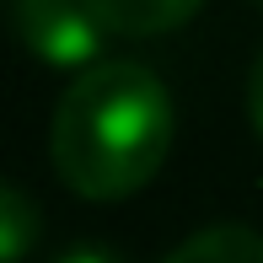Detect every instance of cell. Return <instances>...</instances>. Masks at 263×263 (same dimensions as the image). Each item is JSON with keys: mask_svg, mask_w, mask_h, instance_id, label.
Here are the masks:
<instances>
[{"mask_svg": "<svg viewBox=\"0 0 263 263\" xmlns=\"http://www.w3.org/2000/svg\"><path fill=\"white\" fill-rule=\"evenodd\" d=\"M54 263H124L113 253V247H97V242H86V247H70L65 258H54Z\"/></svg>", "mask_w": 263, "mask_h": 263, "instance_id": "cell-7", "label": "cell"}, {"mask_svg": "<svg viewBox=\"0 0 263 263\" xmlns=\"http://www.w3.org/2000/svg\"><path fill=\"white\" fill-rule=\"evenodd\" d=\"M11 11H16V32L27 54L43 65H91L107 38L91 0H16Z\"/></svg>", "mask_w": 263, "mask_h": 263, "instance_id": "cell-2", "label": "cell"}, {"mask_svg": "<svg viewBox=\"0 0 263 263\" xmlns=\"http://www.w3.org/2000/svg\"><path fill=\"white\" fill-rule=\"evenodd\" d=\"M32 242H38V210H32V199L16 183H6L0 188V258L22 263Z\"/></svg>", "mask_w": 263, "mask_h": 263, "instance_id": "cell-5", "label": "cell"}, {"mask_svg": "<svg viewBox=\"0 0 263 263\" xmlns=\"http://www.w3.org/2000/svg\"><path fill=\"white\" fill-rule=\"evenodd\" d=\"M172 97L135 59L86 65L54 107L49 156L70 194L113 204L161 172L172 151Z\"/></svg>", "mask_w": 263, "mask_h": 263, "instance_id": "cell-1", "label": "cell"}, {"mask_svg": "<svg viewBox=\"0 0 263 263\" xmlns=\"http://www.w3.org/2000/svg\"><path fill=\"white\" fill-rule=\"evenodd\" d=\"M247 124L263 140V54L253 59V76H247Z\"/></svg>", "mask_w": 263, "mask_h": 263, "instance_id": "cell-6", "label": "cell"}, {"mask_svg": "<svg viewBox=\"0 0 263 263\" xmlns=\"http://www.w3.org/2000/svg\"><path fill=\"white\" fill-rule=\"evenodd\" d=\"M204 0H91V11L102 16V27L113 38H161L177 32L183 22L199 16Z\"/></svg>", "mask_w": 263, "mask_h": 263, "instance_id": "cell-3", "label": "cell"}, {"mask_svg": "<svg viewBox=\"0 0 263 263\" xmlns=\"http://www.w3.org/2000/svg\"><path fill=\"white\" fill-rule=\"evenodd\" d=\"M166 263H263V231L242 220H220L194 231L183 247H172Z\"/></svg>", "mask_w": 263, "mask_h": 263, "instance_id": "cell-4", "label": "cell"}, {"mask_svg": "<svg viewBox=\"0 0 263 263\" xmlns=\"http://www.w3.org/2000/svg\"><path fill=\"white\" fill-rule=\"evenodd\" d=\"M258 6H263V0H258Z\"/></svg>", "mask_w": 263, "mask_h": 263, "instance_id": "cell-8", "label": "cell"}]
</instances>
